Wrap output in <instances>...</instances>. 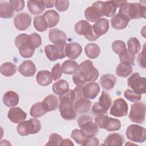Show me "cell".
<instances>
[{
	"mask_svg": "<svg viewBox=\"0 0 146 146\" xmlns=\"http://www.w3.org/2000/svg\"><path fill=\"white\" fill-rule=\"evenodd\" d=\"M14 14V10L11 4L7 2L0 3V16L2 18H10Z\"/></svg>",
	"mask_w": 146,
	"mask_h": 146,
	"instance_id": "35",
	"label": "cell"
},
{
	"mask_svg": "<svg viewBox=\"0 0 146 146\" xmlns=\"http://www.w3.org/2000/svg\"><path fill=\"white\" fill-rule=\"evenodd\" d=\"M65 55L70 59H75L82 52V47L76 42L67 43L65 46Z\"/></svg>",
	"mask_w": 146,
	"mask_h": 146,
	"instance_id": "19",
	"label": "cell"
},
{
	"mask_svg": "<svg viewBox=\"0 0 146 146\" xmlns=\"http://www.w3.org/2000/svg\"><path fill=\"white\" fill-rule=\"evenodd\" d=\"M124 97L130 102H136L140 100L141 96L140 94H137L130 89H127L124 94Z\"/></svg>",
	"mask_w": 146,
	"mask_h": 146,
	"instance_id": "47",
	"label": "cell"
},
{
	"mask_svg": "<svg viewBox=\"0 0 146 146\" xmlns=\"http://www.w3.org/2000/svg\"><path fill=\"white\" fill-rule=\"evenodd\" d=\"M98 103L102 108L108 111L112 104V98L107 92L102 91Z\"/></svg>",
	"mask_w": 146,
	"mask_h": 146,
	"instance_id": "40",
	"label": "cell"
},
{
	"mask_svg": "<svg viewBox=\"0 0 146 146\" xmlns=\"http://www.w3.org/2000/svg\"><path fill=\"white\" fill-rule=\"evenodd\" d=\"M116 82V77L111 74H105L99 79V83L103 89L111 90L113 88Z\"/></svg>",
	"mask_w": 146,
	"mask_h": 146,
	"instance_id": "26",
	"label": "cell"
},
{
	"mask_svg": "<svg viewBox=\"0 0 146 146\" xmlns=\"http://www.w3.org/2000/svg\"><path fill=\"white\" fill-rule=\"evenodd\" d=\"M43 1L30 0L27 1V8L29 11L33 15L42 14L45 9Z\"/></svg>",
	"mask_w": 146,
	"mask_h": 146,
	"instance_id": "25",
	"label": "cell"
},
{
	"mask_svg": "<svg viewBox=\"0 0 146 146\" xmlns=\"http://www.w3.org/2000/svg\"><path fill=\"white\" fill-rule=\"evenodd\" d=\"M75 31L80 35H84L90 41H95L99 38L92 29V26L86 20H81L75 25Z\"/></svg>",
	"mask_w": 146,
	"mask_h": 146,
	"instance_id": "9",
	"label": "cell"
},
{
	"mask_svg": "<svg viewBox=\"0 0 146 146\" xmlns=\"http://www.w3.org/2000/svg\"><path fill=\"white\" fill-rule=\"evenodd\" d=\"M74 143L72 142V141L69 139H66L63 140V141L61 143L60 145H74Z\"/></svg>",
	"mask_w": 146,
	"mask_h": 146,
	"instance_id": "56",
	"label": "cell"
},
{
	"mask_svg": "<svg viewBox=\"0 0 146 146\" xmlns=\"http://www.w3.org/2000/svg\"><path fill=\"white\" fill-rule=\"evenodd\" d=\"M31 23V18L27 13L18 14L14 19V24L17 29L24 31L27 29Z\"/></svg>",
	"mask_w": 146,
	"mask_h": 146,
	"instance_id": "16",
	"label": "cell"
},
{
	"mask_svg": "<svg viewBox=\"0 0 146 146\" xmlns=\"http://www.w3.org/2000/svg\"><path fill=\"white\" fill-rule=\"evenodd\" d=\"M36 82L41 86H47L52 83L51 74L47 70L39 71L36 76Z\"/></svg>",
	"mask_w": 146,
	"mask_h": 146,
	"instance_id": "27",
	"label": "cell"
},
{
	"mask_svg": "<svg viewBox=\"0 0 146 146\" xmlns=\"http://www.w3.org/2000/svg\"><path fill=\"white\" fill-rule=\"evenodd\" d=\"M100 91V87L96 82H89L82 86V94L84 98L94 99Z\"/></svg>",
	"mask_w": 146,
	"mask_h": 146,
	"instance_id": "18",
	"label": "cell"
},
{
	"mask_svg": "<svg viewBox=\"0 0 146 146\" xmlns=\"http://www.w3.org/2000/svg\"><path fill=\"white\" fill-rule=\"evenodd\" d=\"M69 4H70L69 1L57 0V1H55V6L56 9L58 11L61 12V11H64L67 10L69 7Z\"/></svg>",
	"mask_w": 146,
	"mask_h": 146,
	"instance_id": "51",
	"label": "cell"
},
{
	"mask_svg": "<svg viewBox=\"0 0 146 146\" xmlns=\"http://www.w3.org/2000/svg\"><path fill=\"white\" fill-rule=\"evenodd\" d=\"M84 51L86 55L90 59L96 58L100 53V48L99 46L95 43H88L84 48Z\"/></svg>",
	"mask_w": 146,
	"mask_h": 146,
	"instance_id": "37",
	"label": "cell"
},
{
	"mask_svg": "<svg viewBox=\"0 0 146 146\" xmlns=\"http://www.w3.org/2000/svg\"><path fill=\"white\" fill-rule=\"evenodd\" d=\"M79 65L73 60H67L64 61L62 65V71L65 74H74L78 70Z\"/></svg>",
	"mask_w": 146,
	"mask_h": 146,
	"instance_id": "34",
	"label": "cell"
},
{
	"mask_svg": "<svg viewBox=\"0 0 146 146\" xmlns=\"http://www.w3.org/2000/svg\"><path fill=\"white\" fill-rule=\"evenodd\" d=\"M28 41L30 46L34 50L42 44L41 36L35 33H33L29 35Z\"/></svg>",
	"mask_w": 146,
	"mask_h": 146,
	"instance_id": "42",
	"label": "cell"
},
{
	"mask_svg": "<svg viewBox=\"0 0 146 146\" xmlns=\"http://www.w3.org/2000/svg\"><path fill=\"white\" fill-rule=\"evenodd\" d=\"M9 3L11 4L14 10L15 11H21L25 7V2L24 1H10Z\"/></svg>",
	"mask_w": 146,
	"mask_h": 146,
	"instance_id": "52",
	"label": "cell"
},
{
	"mask_svg": "<svg viewBox=\"0 0 146 146\" xmlns=\"http://www.w3.org/2000/svg\"><path fill=\"white\" fill-rule=\"evenodd\" d=\"M45 7L47 8H51L54 6L55 1H43Z\"/></svg>",
	"mask_w": 146,
	"mask_h": 146,
	"instance_id": "55",
	"label": "cell"
},
{
	"mask_svg": "<svg viewBox=\"0 0 146 146\" xmlns=\"http://www.w3.org/2000/svg\"><path fill=\"white\" fill-rule=\"evenodd\" d=\"M109 27V21L102 18L94 24L92 29L95 34L99 38L100 36L105 34L108 31Z\"/></svg>",
	"mask_w": 146,
	"mask_h": 146,
	"instance_id": "23",
	"label": "cell"
},
{
	"mask_svg": "<svg viewBox=\"0 0 146 146\" xmlns=\"http://www.w3.org/2000/svg\"><path fill=\"white\" fill-rule=\"evenodd\" d=\"M127 1H110L101 2V7L103 16L111 17L114 15L117 7H121Z\"/></svg>",
	"mask_w": 146,
	"mask_h": 146,
	"instance_id": "15",
	"label": "cell"
},
{
	"mask_svg": "<svg viewBox=\"0 0 146 146\" xmlns=\"http://www.w3.org/2000/svg\"><path fill=\"white\" fill-rule=\"evenodd\" d=\"M92 102L88 99L80 97L76 99L74 102V109L78 113L88 112L91 107Z\"/></svg>",
	"mask_w": 146,
	"mask_h": 146,
	"instance_id": "24",
	"label": "cell"
},
{
	"mask_svg": "<svg viewBox=\"0 0 146 146\" xmlns=\"http://www.w3.org/2000/svg\"><path fill=\"white\" fill-rule=\"evenodd\" d=\"M112 48L113 52L119 55L121 54L127 49L125 43L120 40L114 41L112 44Z\"/></svg>",
	"mask_w": 146,
	"mask_h": 146,
	"instance_id": "45",
	"label": "cell"
},
{
	"mask_svg": "<svg viewBox=\"0 0 146 146\" xmlns=\"http://www.w3.org/2000/svg\"><path fill=\"white\" fill-rule=\"evenodd\" d=\"M29 35L26 34H21L15 39V44L18 48L20 55L25 58H31L35 51L29 43Z\"/></svg>",
	"mask_w": 146,
	"mask_h": 146,
	"instance_id": "5",
	"label": "cell"
},
{
	"mask_svg": "<svg viewBox=\"0 0 146 146\" xmlns=\"http://www.w3.org/2000/svg\"><path fill=\"white\" fill-rule=\"evenodd\" d=\"M119 59L120 62L128 63L131 64H133L135 59V55L129 50L126 49L124 52L119 55Z\"/></svg>",
	"mask_w": 146,
	"mask_h": 146,
	"instance_id": "43",
	"label": "cell"
},
{
	"mask_svg": "<svg viewBox=\"0 0 146 146\" xmlns=\"http://www.w3.org/2000/svg\"><path fill=\"white\" fill-rule=\"evenodd\" d=\"M41 124L37 119H30L26 121H22L17 127V131L21 136H25L30 134H35L40 131Z\"/></svg>",
	"mask_w": 146,
	"mask_h": 146,
	"instance_id": "4",
	"label": "cell"
},
{
	"mask_svg": "<svg viewBox=\"0 0 146 146\" xmlns=\"http://www.w3.org/2000/svg\"><path fill=\"white\" fill-rule=\"evenodd\" d=\"M36 69L34 63L30 60L23 61L18 67L19 73L26 77L34 76L36 72Z\"/></svg>",
	"mask_w": 146,
	"mask_h": 146,
	"instance_id": "22",
	"label": "cell"
},
{
	"mask_svg": "<svg viewBox=\"0 0 146 146\" xmlns=\"http://www.w3.org/2000/svg\"><path fill=\"white\" fill-rule=\"evenodd\" d=\"M50 40L55 45L65 46L66 44L67 35L64 32L58 29H52L48 31Z\"/></svg>",
	"mask_w": 146,
	"mask_h": 146,
	"instance_id": "17",
	"label": "cell"
},
{
	"mask_svg": "<svg viewBox=\"0 0 146 146\" xmlns=\"http://www.w3.org/2000/svg\"><path fill=\"white\" fill-rule=\"evenodd\" d=\"M43 15L46 19L48 23V27L49 28L56 26L59 22V15L54 10H47L43 14Z\"/></svg>",
	"mask_w": 146,
	"mask_h": 146,
	"instance_id": "30",
	"label": "cell"
},
{
	"mask_svg": "<svg viewBox=\"0 0 146 146\" xmlns=\"http://www.w3.org/2000/svg\"><path fill=\"white\" fill-rule=\"evenodd\" d=\"M7 117L11 122L18 124L26 119L27 114L21 108L13 107L9 110Z\"/></svg>",
	"mask_w": 146,
	"mask_h": 146,
	"instance_id": "20",
	"label": "cell"
},
{
	"mask_svg": "<svg viewBox=\"0 0 146 146\" xmlns=\"http://www.w3.org/2000/svg\"><path fill=\"white\" fill-rule=\"evenodd\" d=\"M33 24L35 29L39 32H43L48 28L47 22L43 15L35 17L33 20Z\"/></svg>",
	"mask_w": 146,
	"mask_h": 146,
	"instance_id": "38",
	"label": "cell"
},
{
	"mask_svg": "<svg viewBox=\"0 0 146 146\" xmlns=\"http://www.w3.org/2000/svg\"><path fill=\"white\" fill-rule=\"evenodd\" d=\"M79 71L82 72L86 77L87 82H92L98 79V70L94 66L93 62L90 60H86L82 62L78 67Z\"/></svg>",
	"mask_w": 146,
	"mask_h": 146,
	"instance_id": "10",
	"label": "cell"
},
{
	"mask_svg": "<svg viewBox=\"0 0 146 146\" xmlns=\"http://www.w3.org/2000/svg\"><path fill=\"white\" fill-rule=\"evenodd\" d=\"M145 116V106L144 103L137 102L131 105L128 115L130 120L133 123L142 124Z\"/></svg>",
	"mask_w": 146,
	"mask_h": 146,
	"instance_id": "11",
	"label": "cell"
},
{
	"mask_svg": "<svg viewBox=\"0 0 146 146\" xmlns=\"http://www.w3.org/2000/svg\"><path fill=\"white\" fill-rule=\"evenodd\" d=\"M129 21L130 20L125 15L118 13L111 18V24L113 29L123 30L127 26Z\"/></svg>",
	"mask_w": 146,
	"mask_h": 146,
	"instance_id": "21",
	"label": "cell"
},
{
	"mask_svg": "<svg viewBox=\"0 0 146 146\" xmlns=\"http://www.w3.org/2000/svg\"><path fill=\"white\" fill-rule=\"evenodd\" d=\"M47 112L43 102H38L33 104L30 109V115L34 117H40Z\"/></svg>",
	"mask_w": 146,
	"mask_h": 146,
	"instance_id": "33",
	"label": "cell"
},
{
	"mask_svg": "<svg viewBox=\"0 0 146 146\" xmlns=\"http://www.w3.org/2000/svg\"><path fill=\"white\" fill-rule=\"evenodd\" d=\"M69 90V85L67 82L64 79H60L55 82L52 85V91L54 94L62 95Z\"/></svg>",
	"mask_w": 146,
	"mask_h": 146,
	"instance_id": "32",
	"label": "cell"
},
{
	"mask_svg": "<svg viewBox=\"0 0 146 146\" xmlns=\"http://www.w3.org/2000/svg\"><path fill=\"white\" fill-rule=\"evenodd\" d=\"M145 44L143 47V50L141 52H140L137 56V61L139 62L140 67L143 68H145Z\"/></svg>",
	"mask_w": 146,
	"mask_h": 146,
	"instance_id": "53",
	"label": "cell"
},
{
	"mask_svg": "<svg viewBox=\"0 0 146 146\" xmlns=\"http://www.w3.org/2000/svg\"><path fill=\"white\" fill-rule=\"evenodd\" d=\"M95 121L99 128L109 132L118 131L121 128V122L119 119L110 117L106 115L95 117Z\"/></svg>",
	"mask_w": 146,
	"mask_h": 146,
	"instance_id": "6",
	"label": "cell"
},
{
	"mask_svg": "<svg viewBox=\"0 0 146 146\" xmlns=\"http://www.w3.org/2000/svg\"><path fill=\"white\" fill-rule=\"evenodd\" d=\"M127 45L128 50H129L133 54L138 53L141 49V44L139 40L135 37L130 38L127 41Z\"/></svg>",
	"mask_w": 146,
	"mask_h": 146,
	"instance_id": "41",
	"label": "cell"
},
{
	"mask_svg": "<svg viewBox=\"0 0 146 146\" xmlns=\"http://www.w3.org/2000/svg\"><path fill=\"white\" fill-rule=\"evenodd\" d=\"M62 137L58 133H52L49 136V140L46 145H60L63 141Z\"/></svg>",
	"mask_w": 146,
	"mask_h": 146,
	"instance_id": "48",
	"label": "cell"
},
{
	"mask_svg": "<svg viewBox=\"0 0 146 146\" xmlns=\"http://www.w3.org/2000/svg\"><path fill=\"white\" fill-rule=\"evenodd\" d=\"M78 123L82 134L86 137H95L99 131L98 125L93 122L92 117L89 115L80 116L78 118Z\"/></svg>",
	"mask_w": 146,
	"mask_h": 146,
	"instance_id": "3",
	"label": "cell"
},
{
	"mask_svg": "<svg viewBox=\"0 0 146 146\" xmlns=\"http://www.w3.org/2000/svg\"><path fill=\"white\" fill-rule=\"evenodd\" d=\"M127 137L134 142L144 143L146 140V130L143 127L137 124H131L126 129Z\"/></svg>",
	"mask_w": 146,
	"mask_h": 146,
	"instance_id": "7",
	"label": "cell"
},
{
	"mask_svg": "<svg viewBox=\"0 0 146 146\" xmlns=\"http://www.w3.org/2000/svg\"><path fill=\"white\" fill-rule=\"evenodd\" d=\"M128 86L132 91L139 94H145L146 92V79L140 76L138 72L133 73L127 79Z\"/></svg>",
	"mask_w": 146,
	"mask_h": 146,
	"instance_id": "8",
	"label": "cell"
},
{
	"mask_svg": "<svg viewBox=\"0 0 146 146\" xmlns=\"http://www.w3.org/2000/svg\"><path fill=\"white\" fill-rule=\"evenodd\" d=\"M42 102L45 106L47 112L55 110L59 106V101L57 97L52 94L46 96Z\"/></svg>",
	"mask_w": 146,
	"mask_h": 146,
	"instance_id": "36",
	"label": "cell"
},
{
	"mask_svg": "<svg viewBox=\"0 0 146 146\" xmlns=\"http://www.w3.org/2000/svg\"><path fill=\"white\" fill-rule=\"evenodd\" d=\"M133 71L132 65L128 63L120 62L116 68V74L118 76L125 78L129 76Z\"/></svg>",
	"mask_w": 146,
	"mask_h": 146,
	"instance_id": "31",
	"label": "cell"
},
{
	"mask_svg": "<svg viewBox=\"0 0 146 146\" xmlns=\"http://www.w3.org/2000/svg\"><path fill=\"white\" fill-rule=\"evenodd\" d=\"M128 106L127 102L122 98L114 100L110 109V114L115 117H122L127 115Z\"/></svg>",
	"mask_w": 146,
	"mask_h": 146,
	"instance_id": "14",
	"label": "cell"
},
{
	"mask_svg": "<svg viewBox=\"0 0 146 146\" xmlns=\"http://www.w3.org/2000/svg\"><path fill=\"white\" fill-rule=\"evenodd\" d=\"M102 1L94 2L91 6L88 7L84 11V15L87 19L92 22H96L103 16L101 7Z\"/></svg>",
	"mask_w": 146,
	"mask_h": 146,
	"instance_id": "13",
	"label": "cell"
},
{
	"mask_svg": "<svg viewBox=\"0 0 146 146\" xmlns=\"http://www.w3.org/2000/svg\"><path fill=\"white\" fill-rule=\"evenodd\" d=\"M65 46H60L55 44L46 46L44 47V52L46 56L50 61H55L58 59L64 58L66 56Z\"/></svg>",
	"mask_w": 146,
	"mask_h": 146,
	"instance_id": "12",
	"label": "cell"
},
{
	"mask_svg": "<svg viewBox=\"0 0 146 146\" xmlns=\"http://www.w3.org/2000/svg\"><path fill=\"white\" fill-rule=\"evenodd\" d=\"M91 111L93 115L96 116L104 115L107 113L108 111L102 108L98 102H95L94 103V105L91 108Z\"/></svg>",
	"mask_w": 146,
	"mask_h": 146,
	"instance_id": "50",
	"label": "cell"
},
{
	"mask_svg": "<svg viewBox=\"0 0 146 146\" xmlns=\"http://www.w3.org/2000/svg\"><path fill=\"white\" fill-rule=\"evenodd\" d=\"M72 80L76 86H83L87 82L85 75L79 71L74 74L72 76Z\"/></svg>",
	"mask_w": 146,
	"mask_h": 146,
	"instance_id": "46",
	"label": "cell"
},
{
	"mask_svg": "<svg viewBox=\"0 0 146 146\" xmlns=\"http://www.w3.org/2000/svg\"><path fill=\"white\" fill-rule=\"evenodd\" d=\"M124 141V137L117 133H113L108 135L104 141V145L112 146H121Z\"/></svg>",
	"mask_w": 146,
	"mask_h": 146,
	"instance_id": "28",
	"label": "cell"
},
{
	"mask_svg": "<svg viewBox=\"0 0 146 146\" xmlns=\"http://www.w3.org/2000/svg\"><path fill=\"white\" fill-rule=\"evenodd\" d=\"M99 144V140L95 137H87L84 145H98Z\"/></svg>",
	"mask_w": 146,
	"mask_h": 146,
	"instance_id": "54",
	"label": "cell"
},
{
	"mask_svg": "<svg viewBox=\"0 0 146 146\" xmlns=\"http://www.w3.org/2000/svg\"><path fill=\"white\" fill-rule=\"evenodd\" d=\"M59 111L61 116L65 120H71L76 118V111L74 109L75 93L74 90H68L66 93L59 95Z\"/></svg>",
	"mask_w": 146,
	"mask_h": 146,
	"instance_id": "1",
	"label": "cell"
},
{
	"mask_svg": "<svg viewBox=\"0 0 146 146\" xmlns=\"http://www.w3.org/2000/svg\"><path fill=\"white\" fill-rule=\"evenodd\" d=\"M119 13L125 15L129 20L145 18L146 7L139 3H128L120 7Z\"/></svg>",
	"mask_w": 146,
	"mask_h": 146,
	"instance_id": "2",
	"label": "cell"
},
{
	"mask_svg": "<svg viewBox=\"0 0 146 146\" xmlns=\"http://www.w3.org/2000/svg\"><path fill=\"white\" fill-rule=\"evenodd\" d=\"M71 137L75 140V141L82 145H84L87 137H84L81 133L80 131L78 129H74L71 134Z\"/></svg>",
	"mask_w": 146,
	"mask_h": 146,
	"instance_id": "44",
	"label": "cell"
},
{
	"mask_svg": "<svg viewBox=\"0 0 146 146\" xmlns=\"http://www.w3.org/2000/svg\"><path fill=\"white\" fill-rule=\"evenodd\" d=\"M18 95L13 91H7L3 95V102L7 107H14L19 103Z\"/></svg>",
	"mask_w": 146,
	"mask_h": 146,
	"instance_id": "29",
	"label": "cell"
},
{
	"mask_svg": "<svg viewBox=\"0 0 146 146\" xmlns=\"http://www.w3.org/2000/svg\"><path fill=\"white\" fill-rule=\"evenodd\" d=\"M62 67L60 66L59 63H56L52 68L51 70V76L52 78V79L54 80H56L59 79L62 75Z\"/></svg>",
	"mask_w": 146,
	"mask_h": 146,
	"instance_id": "49",
	"label": "cell"
},
{
	"mask_svg": "<svg viewBox=\"0 0 146 146\" xmlns=\"http://www.w3.org/2000/svg\"><path fill=\"white\" fill-rule=\"evenodd\" d=\"M0 71L1 74L5 76H11L15 74L17 67L11 62H5L1 65Z\"/></svg>",
	"mask_w": 146,
	"mask_h": 146,
	"instance_id": "39",
	"label": "cell"
}]
</instances>
